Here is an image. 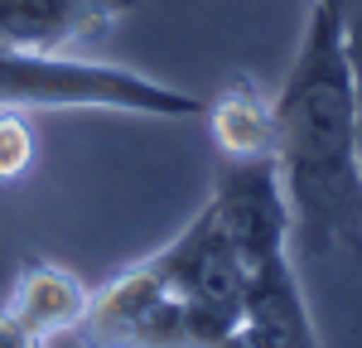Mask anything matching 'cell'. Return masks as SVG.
<instances>
[{
    "label": "cell",
    "instance_id": "cell-7",
    "mask_svg": "<svg viewBox=\"0 0 362 348\" xmlns=\"http://www.w3.org/2000/svg\"><path fill=\"white\" fill-rule=\"evenodd\" d=\"M87 300H92V290L68 266L39 257V261H25V271L15 276L5 310L20 319L29 334H39L49 344L54 334H78V324L87 315Z\"/></svg>",
    "mask_w": 362,
    "mask_h": 348
},
{
    "label": "cell",
    "instance_id": "cell-2",
    "mask_svg": "<svg viewBox=\"0 0 362 348\" xmlns=\"http://www.w3.org/2000/svg\"><path fill=\"white\" fill-rule=\"evenodd\" d=\"M213 208L223 213L232 247L242 257L247 324L271 348H319V329L290 261V208L280 194L276 160H223Z\"/></svg>",
    "mask_w": 362,
    "mask_h": 348
},
{
    "label": "cell",
    "instance_id": "cell-4",
    "mask_svg": "<svg viewBox=\"0 0 362 348\" xmlns=\"http://www.w3.org/2000/svg\"><path fill=\"white\" fill-rule=\"evenodd\" d=\"M150 266L169 281V290L184 300V310L194 319L198 344H218L223 334L247 324V276H242V257L232 247L223 213L208 208L198 213L189 228L179 232L174 242H165Z\"/></svg>",
    "mask_w": 362,
    "mask_h": 348
},
{
    "label": "cell",
    "instance_id": "cell-12",
    "mask_svg": "<svg viewBox=\"0 0 362 348\" xmlns=\"http://www.w3.org/2000/svg\"><path fill=\"white\" fill-rule=\"evenodd\" d=\"M208 348H271V344H266V339H261V334H256L251 324H242V329H232V334H223L218 344H208Z\"/></svg>",
    "mask_w": 362,
    "mask_h": 348
},
{
    "label": "cell",
    "instance_id": "cell-9",
    "mask_svg": "<svg viewBox=\"0 0 362 348\" xmlns=\"http://www.w3.org/2000/svg\"><path fill=\"white\" fill-rule=\"evenodd\" d=\"M34 165V131L20 112H0V184L20 179Z\"/></svg>",
    "mask_w": 362,
    "mask_h": 348
},
{
    "label": "cell",
    "instance_id": "cell-10",
    "mask_svg": "<svg viewBox=\"0 0 362 348\" xmlns=\"http://www.w3.org/2000/svg\"><path fill=\"white\" fill-rule=\"evenodd\" d=\"M348 29V58H353V97H358V160H362V0L343 10Z\"/></svg>",
    "mask_w": 362,
    "mask_h": 348
},
{
    "label": "cell",
    "instance_id": "cell-5",
    "mask_svg": "<svg viewBox=\"0 0 362 348\" xmlns=\"http://www.w3.org/2000/svg\"><path fill=\"white\" fill-rule=\"evenodd\" d=\"M83 348H203L184 300L150 266V257L92 290L78 324Z\"/></svg>",
    "mask_w": 362,
    "mask_h": 348
},
{
    "label": "cell",
    "instance_id": "cell-3",
    "mask_svg": "<svg viewBox=\"0 0 362 348\" xmlns=\"http://www.w3.org/2000/svg\"><path fill=\"white\" fill-rule=\"evenodd\" d=\"M63 107H97V112L131 116H203L208 107L140 78L116 63L49 54V49H0V112H63Z\"/></svg>",
    "mask_w": 362,
    "mask_h": 348
},
{
    "label": "cell",
    "instance_id": "cell-1",
    "mask_svg": "<svg viewBox=\"0 0 362 348\" xmlns=\"http://www.w3.org/2000/svg\"><path fill=\"white\" fill-rule=\"evenodd\" d=\"M276 174L290 208V237L305 257H362V160L358 97L343 15L309 0L295 68L276 97Z\"/></svg>",
    "mask_w": 362,
    "mask_h": 348
},
{
    "label": "cell",
    "instance_id": "cell-11",
    "mask_svg": "<svg viewBox=\"0 0 362 348\" xmlns=\"http://www.w3.org/2000/svg\"><path fill=\"white\" fill-rule=\"evenodd\" d=\"M0 348H49V344H44L39 334H29L25 324L0 305Z\"/></svg>",
    "mask_w": 362,
    "mask_h": 348
},
{
    "label": "cell",
    "instance_id": "cell-6",
    "mask_svg": "<svg viewBox=\"0 0 362 348\" xmlns=\"http://www.w3.org/2000/svg\"><path fill=\"white\" fill-rule=\"evenodd\" d=\"M140 0H0V49H49L92 39L126 20Z\"/></svg>",
    "mask_w": 362,
    "mask_h": 348
},
{
    "label": "cell",
    "instance_id": "cell-8",
    "mask_svg": "<svg viewBox=\"0 0 362 348\" xmlns=\"http://www.w3.org/2000/svg\"><path fill=\"white\" fill-rule=\"evenodd\" d=\"M213 145L223 160H261L276 155V102H266L247 78H232L208 107Z\"/></svg>",
    "mask_w": 362,
    "mask_h": 348
}]
</instances>
